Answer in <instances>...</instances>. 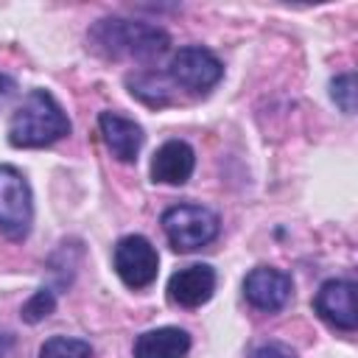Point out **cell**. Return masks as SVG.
<instances>
[{
    "label": "cell",
    "instance_id": "obj_1",
    "mask_svg": "<svg viewBox=\"0 0 358 358\" xmlns=\"http://www.w3.org/2000/svg\"><path fill=\"white\" fill-rule=\"evenodd\" d=\"M90 48L106 59L151 62L168 50V34L148 22L106 17L90 28Z\"/></svg>",
    "mask_w": 358,
    "mask_h": 358
},
{
    "label": "cell",
    "instance_id": "obj_2",
    "mask_svg": "<svg viewBox=\"0 0 358 358\" xmlns=\"http://www.w3.org/2000/svg\"><path fill=\"white\" fill-rule=\"evenodd\" d=\"M64 134H70V120L45 90H31L8 120V143L14 148H45Z\"/></svg>",
    "mask_w": 358,
    "mask_h": 358
},
{
    "label": "cell",
    "instance_id": "obj_3",
    "mask_svg": "<svg viewBox=\"0 0 358 358\" xmlns=\"http://www.w3.org/2000/svg\"><path fill=\"white\" fill-rule=\"evenodd\" d=\"M162 229L176 252H196L218 235V215L201 204H176L162 213Z\"/></svg>",
    "mask_w": 358,
    "mask_h": 358
},
{
    "label": "cell",
    "instance_id": "obj_4",
    "mask_svg": "<svg viewBox=\"0 0 358 358\" xmlns=\"http://www.w3.org/2000/svg\"><path fill=\"white\" fill-rule=\"evenodd\" d=\"M34 221V196L28 179L14 165H0V232L11 241L28 235Z\"/></svg>",
    "mask_w": 358,
    "mask_h": 358
},
{
    "label": "cell",
    "instance_id": "obj_5",
    "mask_svg": "<svg viewBox=\"0 0 358 358\" xmlns=\"http://www.w3.org/2000/svg\"><path fill=\"white\" fill-rule=\"evenodd\" d=\"M115 271L129 288H145L157 280L159 255L143 235H126L115 246Z\"/></svg>",
    "mask_w": 358,
    "mask_h": 358
},
{
    "label": "cell",
    "instance_id": "obj_6",
    "mask_svg": "<svg viewBox=\"0 0 358 358\" xmlns=\"http://www.w3.org/2000/svg\"><path fill=\"white\" fill-rule=\"evenodd\" d=\"M168 76L179 84V87H187V90H196V92H204L210 87H215L224 76V67L221 62L207 50V48H199V45H187V48H179L168 64Z\"/></svg>",
    "mask_w": 358,
    "mask_h": 358
},
{
    "label": "cell",
    "instance_id": "obj_7",
    "mask_svg": "<svg viewBox=\"0 0 358 358\" xmlns=\"http://www.w3.org/2000/svg\"><path fill=\"white\" fill-rule=\"evenodd\" d=\"M316 313L338 330H355L358 324V305H355V282L350 280H327L316 291L313 299Z\"/></svg>",
    "mask_w": 358,
    "mask_h": 358
},
{
    "label": "cell",
    "instance_id": "obj_8",
    "mask_svg": "<svg viewBox=\"0 0 358 358\" xmlns=\"http://www.w3.org/2000/svg\"><path fill=\"white\" fill-rule=\"evenodd\" d=\"M243 294L257 310H280L291 299V277L271 268V266H257L246 274L243 280Z\"/></svg>",
    "mask_w": 358,
    "mask_h": 358
},
{
    "label": "cell",
    "instance_id": "obj_9",
    "mask_svg": "<svg viewBox=\"0 0 358 358\" xmlns=\"http://www.w3.org/2000/svg\"><path fill=\"white\" fill-rule=\"evenodd\" d=\"M213 291H215V271L207 263L185 266L168 280V296L179 308H199L213 296Z\"/></svg>",
    "mask_w": 358,
    "mask_h": 358
},
{
    "label": "cell",
    "instance_id": "obj_10",
    "mask_svg": "<svg viewBox=\"0 0 358 358\" xmlns=\"http://www.w3.org/2000/svg\"><path fill=\"white\" fill-rule=\"evenodd\" d=\"M196 168V154L185 140H168L154 151L151 179L162 185H185Z\"/></svg>",
    "mask_w": 358,
    "mask_h": 358
},
{
    "label": "cell",
    "instance_id": "obj_11",
    "mask_svg": "<svg viewBox=\"0 0 358 358\" xmlns=\"http://www.w3.org/2000/svg\"><path fill=\"white\" fill-rule=\"evenodd\" d=\"M98 126H101L103 143L112 151V157H117L120 162H134L137 159L140 145H143V129L134 120H129L117 112H101Z\"/></svg>",
    "mask_w": 358,
    "mask_h": 358
},
{
    "label": "cell",
    "instance_id": "obj_12",
    "mask_svg": "<svg viewBox=\"0 0 358 358\" xmlns=\"http://www.w3.org/2000/svg\"><path fill=\"white\" fill-rule=\"evenodd\" d=\"M190 352V336L179 327H157L134 341V358H185Z\"/></svg>",
    "mask_w": 358,
    "mask_h": 358
},
{
    "label": "cell",
    "instance_id": "obj_13",
    "mask_svg": "<svg viewBox=\"0 0 358 358\" xmlns=\"http://www.w3.org/2000/svg\"><path fill=\"white\" fill-rule=\"evenodd\" d=\"M129 90H131V95H137L140 101H145L151 106H162L171 101V90L165 87V76H159V73L129 76Z\"/></svg>",
    "mask_w": 358,
    "mask_h": 358
},
{
    "label": "cell",
    "instance_id": "obj_14",
    "mask_svg": "<svg viewBox=\"0 0 358 358\" xmlns=\"http://www.w3.org/2000/svg\"><path fill=\"white\" fill-rule=\"evenodd\" d=\"M39 358H92V347L81 338H67V336H53L42 344Z\"/></svg>",
    "mask_w": 358,
    "mask_h": 358
},
{
    "label": "cell",
    "instance_id": "obj_15",
    "mask_svg": "<svg viewBox=\"0 0 358 358\" xmlns=\"http://www.w3.org/2000/svg\"><path fill=\"white\" fill-rule=\"evenodd\" d=\"M53 308H56V296H53V291L39 288V291H34V296L22 305V319H25L28 324H36V322H42L45 316H50Z\"/></svg>",
    "mask_w": 358,
    "mask_h": 358
},
{
    "label": "cell",
    "instance_id": "obj_16",
    "mask_svg": "<svg viewBox=\"0 0 358 358\" xmlns=\"http://www.w3.org/2000/svg\"><path fill=\"white\" fill-rule=\"evenodd\" d=\"M330 95H333V101L341 106V112L352 115V112H355V76H352V73L336 76L333 84H330Z\"/></svg>",
    "mask_w": 358,
    "mask_h": 358
},
{
    "label": "cell",
    "instance_id": "obj_17",
    "mask_svg": "<svg viewBox=\"0 0 358 358\" xmlns=\"http://www.w3.org/2000/svg\"><path fill=\"white\" fill-rule=\"evenodd\" d=\"M255 358H294L282 344H263L257 352H255Z\"/></svg>",
    "mask_w": 358,
    "mask_h": 358
},
{
    "label": "cell",
    "instance_id": "obj_18",
    "mask_svg": "<svg viewBox=\"0 0 358 358\" xmlns=\"http://www.w3.org/2000/svg\"><path fill=\"white\" fill-rule=\"evenodd\" d=\"M11 87H14V84H11V78L0 73V103H3V98H6L8 92H11Z\"/></svg>",
    "mask_w": 358,
    "mask_h": 358
}]
</instances>
